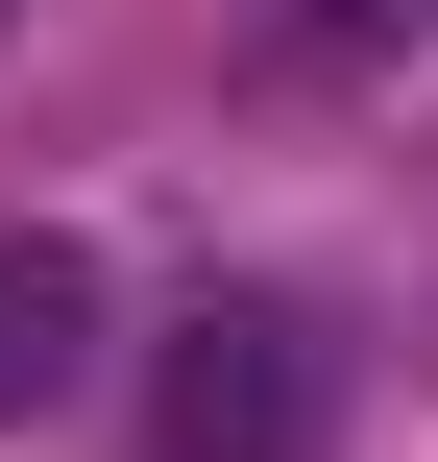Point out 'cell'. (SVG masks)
<instances>
[{
  "mask_svg": "<svg viewBox=\"0 0 438 462\" xmlns=\"http://www.w3.org/2000/svg\"><path fill=\"white\" fill-rule=\"evenodd\" d=\"M171 462H317V341L293 317H171Z\"/></svg>",
  "mask_w": 438,
  "mask_h": 462,
  "instance_id": "1",
  "label": "cell"
},
{
  "mask_svg": "<svg viewBox=\"0 0 438 462\" xmlns=\"http://www.w3.org/2000/svg\"><path fill=\"white\" fill-rule=\"evenodd\" d=\"M73 365H98V268L73 244H0V414H49Z\"/></svg>",
  "mask_w": 438,
  "mask_h": 462,
  "instance_id": "2",
  "label": "cell"
}]
</instances>
